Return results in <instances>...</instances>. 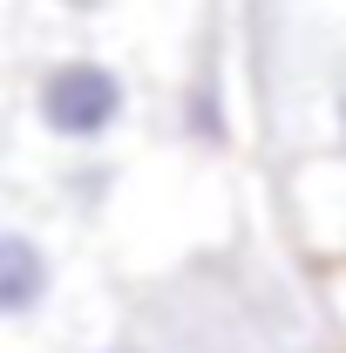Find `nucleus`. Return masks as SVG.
<instances>
[{"mask_svg":"<svg viewBox=\"0 0 346 353\" xmlns=\"http://www.w3.org/2000/svg\"><path fill=\"white\" fill-rule=\"evenodd\" d=\"M28 109H34V130L48 143L95 157L102 143L123 136V123H130V109H136V88L109 54H54V61L34 68Z\"/></svg>","mask_w":346,"mask_h":353,"instance_id":"f257e3e1","label":"nucleus"},{"mask_svg":"<svg viewBox=\"0 0 346 353\" xmlns=\"http://www.w3.org/2000/svg\"><path fill=\"white\" fill-rule=\"evenodd\" d=\"M54 306V252L28 224H0V326H28Z\"/></svg>","mask_w":346,"mask_h":353,"instance_id":"f03ea898","label":"nucleus"},{"mask_svg":"<svg viewBox=\"0 0 346 353\" xmlns=\"http://www.w3.org/2000/svg\"><path fill=\"white\" fill-rule=\"evenodd\" d=\"M176 123H183V136H190V143H204V150H217V143L231 136V109H224V75H217V68H197V75H190V88H183V109H176Z\"/></svg>","mask_w":346,"mask_h":353,"instance_id":"7ed1b4c3","label":"nucleus"},{"mask_svg":"<svg viewBox=\"0 0 346 353\" xmlns=\"http://www.w3.org/2000/svg\"><path fill=\"white\" fill-rule=\"evenodd\" d=\"M61 190H68V197H75V204H82V211H88V204H102V197L116 190V163H75Z\"/></svg>","mask_w":346,"mask_h":353,"instance_id":"20e7f679","label":"nucleus"},{"mask_svg":"<svg viewBox=\"0 0 346 353\" xmlns=\"http://www.w3.org/2000/svg\"><path fill=\"white\" fill-rule=\"evenodd\" d=\"M333 143H340V157H346V88L333 95Z\"/></svg>","mask_w":346,"mask_h":353,"instance_id":"39448f33","label":"nucleus"},{"mask_svg":"<svg viewBox=\"0 0 346 353\" xmlns=\"http://www.w3.org/2000/svg\"><path fill=\"white\" fill-rule=\"evenodd\" d=\"M102 353H150V347H130V340H116V347H102Z\"/></svg>","mask_w":346,"mask_h":353,"instance_id":"423d86ee","label":"nucleus"}]
</instances>
